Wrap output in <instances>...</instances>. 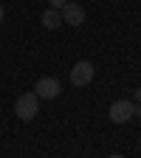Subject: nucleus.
I'll list each match as a JSON object with an SVG mask.
<instances>
[{
  "label": "nucleus",
  "mask_w": 141,
  "mask_h": 158,
  "mask_svg": "<svg viewBox=\"0 0 141 158\" xmlns=\"http://www.w3.org/2000/svg\"><path fill=\"white\" fill-rule=\"evenodd\" d=\"M14 113H17L20 122H31V118H37V113H39L37 93H20L17 102H14Z\"/></svg>",
  "instance_id": "f257e3e1"
},
{
  "label": "nucleus",
  "mask_w": 141,
  "mask_h": 158,
  "mask_svg": "<svg viewBox=\"0 0 141 158\" xmlns=\"http://www.w3.org/2000/svg\"><path fill=\"white\" fill-rule=\"evenodd\" d=\"M133 113H135V102H130V99H116L110 105V110H107V118L113 124H124V122L133 118Z\"/></svg>",
  "instance_id": "f03ea898"
},
{
  "label": "nucleus",
  "mask_w": 141,
  "mask_h": 158,
  "mask_svg": "<svg viewBox=\"0 0 141 158\" xmlns=\"http://www.w3.org/2000/svg\"><path fill=\"white\" fill-rule=\"evenodd\" d=\"M93 73H96L93 62H88V59H79V62L71 68V82H73L76 88H85V85L93 82Z\"/></svg>",
  "instance_id": "7ed1b4c3"
},
{
  "label": "nucleus",
  "mask_w": 141,
  "mask_h": 158,
  "mask_svg": "<svg viewBox=\"0 0 141 158\" xmlns=\"http://www.w3.org/2000/svg\"><path fill=\"white\" fill-rule=\"evenodd\" d=\"M34 93H37V99H56L59 93H62V85H59V79H54V76H39L37 79V85H34Z\"/></svg>",
  "instance_id": "20e7f679"
},
{
  "label": "nucleus",
  "mask_w": 141,
  "mask_h": 158,
  "mask_svg": "<svg viewBox=\"0 0 141 158\" xmlns=\"http://www.w3.org/2000/svg\"><path fill=\"white\" fill-rule=\"evenodd\" d=\"M59 14H62V23H68V26H85V20H88V11H85V6H79V3H68L59 9Z\"/></svg>",
  "instance_id": "39448f33"
},
{
  "label": "nucleus",
  "mask_w": 141,
  "mask_h": 158,
  "mask_svg": "<svg viewBox=\"0 0 141 158\" xmlns=\"http://www.w3.org/2000/svg\"><path fill=\"white\" fill-rule=\"evenodd\" d=\"M43 26H45L48 31H54V28H59V26H62V14H59L56 9H48V11L43 14Z\"/></svg>",
  "instance_id": "423d86ee"
},
{
  "label": "nucleus",
  "mask_w": 141,
  "mask_h": 158,
  "mask_svg": "<svg viewBox=\"0 0 141 158\" xmlns=\"http://www.w3.org/2000/svg\"><path fill=\"white\" fill-rule=\"evenodd\" d=\"M48 3H51V9H56V11H59V9L68 3V0H48Z\"/></svg>",
  "instance_id": "0eeeda50"
},
{
  "label": "nucleus",
  "mask_w": 141,
  "mask_h": 158,
  "mask_svg": "<svg viewBox=\"0 0 141 158\" xmlns=\"http://www.w3.org/2000/svg\"><path fill=\"white\" fill-rule=\"evenodd\" d=\"M133 96H135V105H138V102H141V88H135V93H133Z\"/></svg>",
  "instance_id": "6e6552de"
},
{
  "label": "nucleus",
  "mask_w": 141,
  "mask_h": 158,
  "mask_svg": "<svg viewBox=\"0 0 141 158\" xmlns=\"http://www.w3.org/2000/svg\"><path fill=\"white\" fill-rule=\"evenodd\" d=\"M133 116H135V118H141V102L135 105V113H133Z\"/></svg>",
  "instance_id": "1a4fd4ad"
},
{
  "label": "nucleus",
  "mask_w": 141,
  "mask_h": 158,
  "mask_svg": "<svg viewBox=\"0 0 141 158\" xmlns=\"http://www.w3.org/2000/svg\"><path fill=\"white\" fill-rule=\"evenodd\" d=\"M3 17H6V9H3V6H0V23H3Z\"/></svg>",
  "instance_id": "9d476101"
},
{
  "label": "nucleus",
  "mask_w": 141,
  "mask_h": 158,
  "mask_svg": "<svg viewBox=\"0 0 141 158\" xmlns=\"http://www.w3.org/2000/svg\"><path fill=\"white\" fill-rule=\"evenodd\" d=\"M107 158H124V155H118V152H113V155H107Z\"/></svg>",
  "instance_id": "9b49d317"
}]
</instances>
